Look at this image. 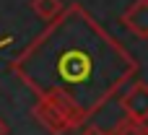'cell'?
Here are the masks:
<instances>
[{
  "instance_id": "cell-1",
  "label": "cell",
  "mask_w": 148,
  "mask_h": 135,
  "mask_svg": "<svg viewBox=\"0 0 148 135\" xmlns=\"http://www.w3.org/2000/svg\"><path fill=\"white\" fill-rule=\"evenodd\" d=\"M34 117L42 122V127H47L52 135H62V133H68V130L73 127L70 120H68V114H65L57 104H52L49 99H39V101H36Z\"/></svg>"
},
{
  "instance_id": "cell-6",
  "label": "cell",
  "mask_w": 148,
  "mask_h": 135,
  "mask_svg": "<svg viewBox=\"0 0 148 135\" xmlns=\"http://www.w3.org/2000/svg\"><path fill=\"white\" fill-rule=\"evenodd\" d=\"M81 135H107V133H104L101 127H96V125H88V127H86Z\"/></svg>"
},
{
  "instance_id": "cell-3",
  "label": "cell",
  "mask_w": 148,
  "mask_h": 135,
  "mask_svg": "<svg viewBox=\"0 0 148 135\" xmlns=\"http://www.w3.org/2000/svg\"><path fill=\"white\" fill-rule=\"evenodd\" d=\"M122 26L135 34L138 39L148 36V0H135L125 13H122Z\"/></svg>"
},
{
  "instance_id": "cell-5",
  "label": "cell",
  "mask_w": 148,
  "mask_h": 135,
  "mask_svg": "<svg viewBox=\"0 0 148 135\" xmlns=\"http://www.w3.org/2000/svg\"><path fill=\"white\" fill-rule=\"evenodd\" d=\"M107 135H148V130H146V122H135V120L125 117V120H120L114 125L112 133H107Z\"/></svg>"
},
{
  "instance_id": "cell-7",
  "label": "cell",
  "mask_w": 148,
  "mask_h": 135,
  "mask_svg": "<svg viewBox=\"0 0 148 135\" xmlns=\"http://www.w3.org/2000/svg\"><path fill=\"white\" fill-rule=\"evenodd\" d=\"M0 135H8V125H5L3 120H0Z\"/></svg>"
},
{
  "instance_id": "cell-4",
  "label": "cell",
  "mask_w": 148,
  "mask_h": 135,
  "mask_svg": "<svg viewBox=\"0 0 148 135\" xmlns=\"http://www.w3.org/2000/svg\"><path fill=\"white\" fill-rule=\"evenodd\" d=\"M31 10L42 18V21H55L62 10V3L60 0H31Z\"/></svg>"
},
{
  "instance_id": "cell-2",
  "label": "cell",
  "mask_w": 148,
  "mask_h": 135,
  "mask_svg": "<svg viewBox=\"0 0 148 135\" xmlns=\"http://www.w3.org/2000/svg\"><path fill=\"white\" fill-rule=\"evenodd\" d=\"M120 107L125 109V114L135 122H146L148 120V88L143 81H135L127 94L120 99Z\"/></svg>"
}]
</instances>
